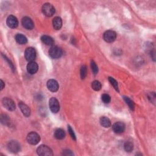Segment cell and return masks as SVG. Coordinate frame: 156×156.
<instances>
[{
  "mask_svg": "<svg viewBox=\"0 0 156 156\" xmlns=\"http://www.w3.org/2000/svg\"><path fill=\"white\" fill-rule=\"evenodd\" d=\"M63 54L62 50L57 46H52L49 50V55L52 58L56 59V58H60Z\"/></svg>",
  "mask_w": 156,
  "mask_h": 156,
  "instance_id": "cell-1",
  "label": "cell"
},
{
  "mask_svg": "<svg viewBox=\"0 0 156 156\" xmlns=\"http://www.w3.org/2000/svg\"><path fill=\"white\" fill-rule=\"evenodd\" d=\"M42 12L46 17H52L55 13V8L50 3H45L42 7Z\"/></svg>",
  "mask_w": 156,
  "mask_h": 156,
  "instance_id": "cell-2",
  "label": "cell"
},
{
  "mask_svg": "<svg viewBox=\"0 0 156 156\" xmlns=\"http://www.w3.org/2000/svg\"><path fill=\"white\" fill-rule=\"evenodd\" d=\"M38 155L42 156L52 155L53 153L52 150L46 145H41L37 149Z\"/></svg>",
  "mask_w": 156,
  "mask_h": 156,
  "instance_id": "cell-3",
  "label": "cell"
},
{
  "mask_svg": "<svg viewBox=\"0 0 156 156\" xmlns=\"http://www.w3.org/2000/svg\"><path fill=\"white\" fill-rule=\"evenodd\" d=\"M40 140V135L36 132H32L29 133L27 136V141L29 143L32 145H36L39 143Z\"/></svg>",
  "mask_w": 156,
  "mask_h": 156,
  "instance_id": "cell-4",
  "label": "cell"
},
{
  "mask_svg": "<svg viewBox=\"0 0 156 156\" xmlns=\"http://www.w3.org/2000/svg\"><path fill=\"white\" fill-rule=\"evenodd\" d=\"M24 57L28 61L32 62L36 57V51L35 49L32 47L26 48L24 52Z\"/></svg>",
  "mask_w": 156,
  "mask_h": 156,
  "instance_id": "cell-5",
  "label": "cell"
},
{
  "mask_svg": "<svg viewBox=\"0 0 156 156\" xmlns=\"http://www.w3.org/2000/svg\"><path fill=\"white\" fill-rule=\"evenodd\" d=\"M49 106L52 113H57L60 109V104L58 101L55 98H51L49 101Z\"/></svg>",
  "mask_w": 156,
  "mask_h": 156,
  "instance_id": "cell-6",
  "label": "cell"
},
{
  "mask_svg": "<svg viewBox=\"0 0 156 156\" xmlns=\"http://www.w3.org/2000/svg\"><path fill=\"white\" fill-rule=\"evenodd\" d=\"M2 103L3 106L8 110L13 111L16 108L13 101L8 98H4L2 100Z\"/></svg>",
  "mask_w": 156,
  "mask_h": 156,
  "instance_id": "cell-7",
  "label": "cell"
},
{
  "mask_svg": "<svg viewBox=\"0 0 156 156\" xmlns=\"http://www.w3.org/2000/svg\"><path fill=\"white\" fill-rule=\"evenodd\" d=\"M103 38L104 39V40L107 42L109 43L113 42L115 40V39L116 38V34L114 31L112 30L107 31L104 34Z\"/></svg>",
  "mask_w": 156,
  "mask_h": 156,
  "instance_id": "cell-8",
  "label": "cell"
},
{
  "mask_svg": "<svg viewBox=\"0 0 156 156\" xmlns=\"http://www.w3.org/2000/svg\"><path fill=\"white\" fill-rule=\"evenodd\" d=\"M7 148L9 151L13 153H18L20 151V145L16 141H9L7 145Z\"/></svg>",
  "mask_w": 156,
  "mask_h": 156,
  "instance_id": "cell-9",
  "label": "cell"
},
{
  "mask_svg": "<svg viewBox=\"0 0 156 156\" xmlns=\"http://www.w3.org/2000/svg\"><path fill=\"white\" fill-rule=\"evenodd\" d=\"M112 129L114 132L117 134H122L125 130V124L122 122H116L112 126Z\"/></svg>",
  "mask_w": 156,
  "mask_h": 156,
  "instance_id": "cell-10",
  "label": "cell"
},
{
  "mask_svg": "<svg viewBox=\"0 0 156 156\" xmlns=\"http://www.w3.org/2000/svg\"><path fill=\"white\" fill-rule=\"evenodd\" d=\"M22 23L23 26L26 28V29H28V30H31V29H32L34 27V24L32 22V20L29 18L28 17H24L22 19Z\"/></svg>",
  "mask_w": 156,
  "mask_h": 156,
  "instance_id": "cell-11",
  "label": "cell"
},
{
  "mask_svg": "<svg viewBox=\"0 0 156 156\" xmlns=\"http://www.w3.org/2000/svg\"><path fill=\"white\" fill-rule=\"evenodd\" d=\"M47 87L48 90L52 92H56L58 90V84L54 79H50L47 82Z\"/></svg>",
  "mask_w": 156,
  "mask_h": 156,
  "instance_id": "cell-12",
  "label": "cell"
},
{
  "mask_svg": "<svg viewBox=\"0 0 156 156\" xmlns=\"http://www.w3.org/2000/svg\"><path fill=\"white\" fill-rule=\"evenodd\" d=\"M7 26L11 28H16L18 26L17 18L13 15H10L7 19Z\"/></svg>",
  "mask_w": 156,
  "mask_h": 156,
  "instance_id": "cell-13",
  "label": "cell"
},
{
  "mask_svg": "<svg viewBox=\"0 0 156 156\" xmlns=\"http://www.w3.org/2000/svg\"><path fill=\"white\" fill-rule=\"evenodd\" d=\"M38 65L37 63L35 62H29V63L27 65V71L29 73H30L31 75L35 74L38 71Z\"/></svg>",
  "mask_w": 156,
  "mask_h": 156,
  "instance_id": "cell-14",
  "label": "cell"
},
{
  "mask_svg": "<svg viewBox=\"0 0 156 156\" xmlns=\"http://www.w3.org/2000/svg\"><path fill=\"white\" fill-rule=\"evenodd\" d=\"M19 107H20V109H21L22 113L23 114V115L26 116V117H28L30 116L31 115V109H29V107L25 104H24L23 102H20L19 103Z\"/></svg>",
  "mask_w": 156,
  "mask_h": 156,
  "instance_id": "cell-15",
  "label": "cell"
},
{
  "mask_svg": "<svg viewBox=\"0 0 156 156\" xmlns=\"http://www.w3.org/2000/svg\"><path fill=\"white\" fill-rule=\"evenodd\" d=\"M52 25L54 28L56 29V30H59L62 26V19L58 17H56L55 18H54L52 20Z\"/></svg>",
  "mask_w": 156,
  "mask_h": 156,
  "instance_id": "cell-16",
  "label": "cell"
},
{
  "mask_svg": "<svg viewBox=\"0 0 156 156\" xmlns=\"http://www.w3.org/2000/svg\"><path fill=\"white\" fill-rule=\"evenodd\" d=\"M15 38L16 42L20 44V45L26 44L27 43V42H28V39L26 37V36H24V35H23V34H17L15 37Z\"/></svg>",
  "mask_w": 156,
  "mask_h": 156,
  "instance_id": "cell-17",
  "label": "cell"
},
{
  "mask_svg": "<svg viewBox=\"0 0 156 156\" xmlns=\"http://www.w3.org/2000/svg\"><path fill=\"white\" fill-rule=\"evenodd\" d=\"M41 40L42 42L45 44L46 45L48 46H51L54 44V40L52 39V38H51V37L48 36H43L41 37Z\"/></svg>",
  "mask_w": 156,
  "mask_h": 156,
  "instance_id": "cell-18",
  "label": "cell"
},
{
  "mask_svg": "<svg viewBox=\"0 0 156 156\" xmlns=\"http://www.w3.org/2000/svg\"><path fill=\"white\" fill-rule=\"evenodd\" d=\"M66 134L62 129H57L54 132V136L58 140H62L65 137Z\"/></svg>",
  "mask_w": 156,
  "mask_h": 156,
  "instance_id": "cell-19",
  "label": "cell"
},
{
  "mask_svg": "<svg viewBox=\"0 0 156 156\" xmlns=\"http://www.w3.org/2000/svg\"><path fill=\"white\" fill-rule=\"evenodd\" d=\"M100 123L101 126L106 128H109V127L111 126V122L110 120L107 118L106 116H102L100 118Z\"/></svg>",
  "mask_w": 156,
  "mask_h": 156,
  "instance_id": "cell-20",
  "label": "cell"
},
{
  "mask_svg": "<svg viewBox=\"0 0 156 156\" xmlns=\"http://www.w3.org/2000/svg\"><path fill=\"white\" fill-rule=\"evenodd\" d=\"M124 149L126 152L130 153L134 149L133 143L132 142H130V141H127V142H126L124 145Z\"/></svg>",
  "mask_w": 156,
  "mask_h": 156,
  "instance_id": "cell-21",
  "label": "cell"
},
{
  "mask_svg": "<svg viewBox=\"0 0 156 156\" xmlns=\"http://www.w3.org/2000/svg\"><path fill=\"white\" fill-rule=\"evenodd\" d=\"M101 84L100 83V82H99L98 81H95L92 82L91 84V87L92 89H93L95 91H99L101 90Z\"/></svg>",
  "mask_w": 156,
  "mask_h": 156,
  "instance_id": "cell-22",
  "label": "cell"
},
{
  "mask_svg": "<svg viewBox=\"0 0 156 156\" xmlns=\"http://www.w3.org/2000/svg\"><path fill=\"white\" fill-rule=\"evenodd\" d=\"M124 100L126 101V104H128V106L129 107V108L132 110H134V108H135V105H134V103L133 102V101H132L131 100H130L128 97H124Z\"/></svg>",
  "mask_w": 156,
  "mask_h": 156,
  "instance_id": "cell-23",
  "label": "cell"
},
{
  "mask_svg": "<svg viewBox=\"0 0 156 156\" xmlns=\"http://www.w3.org/2000/svg\"><path fill=\"white\" fill-rule=\"evenodd\" d=\"M81 77L82 79H85V77L87 76V68L85 65H83L81 68Z\"/></svg>",
  "mask_w": 156,
  "mask_h": 156,
  "instance_id": "cell-24",
  "label": "cell"
},
{
  "mask_svg": "<svg viewBox=\"0 0 156 156\" xmlns=\"http://www.w3.org/2000/svg\"><path fill=\"white\" fill-rule=\"evenodd\" d=\"M109 82H110V84H112V85H113V87H114V89L116 90L119 91V90H118V82H117V81L114 79L113 77H109Z\"/></svg>",
  "mask_w": 156,
  "mask_h": 156,
  "instance_id": "cell-25",
  "label": "cell"
},
{
  "mask_svg": "<svg viewBox=\"0 0 156 156\" xmlns=\"http://www.w3.org/2000/svg\"><path fill=\"white\" fill-rule=\"evenodd\" d=\"M9 121H10L9 118V116L7 115H5V114L1 115V121L2 124H3L4 125H6L9 123Z\"/></svg>",
  "mask_w": 156,
  "mask_h": 156,
  "instance_id": "cell-26",
  "label": "cell"
},
{
  "mask_svg": "<svg viewBox=\"0 0 156 156\" xmlns=\"http://www.w3.org/2000/svg\"><path fill=\"white\" fill-rule=\"evenodd\" d=\"M101 100L102 102L105 104H108L110 102V96L107 94H103L101 96Z\"/></svg>",
  "mask_w": 156,
  "mask_h": 156,
  "instance_id": "cell-27",
  "label": "cell"
},
{
  "mask_svg": "<svg viewBox=\"0 0 156 156\" xmlns=\"http://www.w3.org/2000/svg\"><path fill=\"white\" fill-rule=\"evenodd\" d=\"M91 68L93 73L95 75H96L97 73H98V67L96 63L93 61H91Z\"/></svg>",
  "mask_w": 156,
  "mask_h": 156,
  "instance_id": "cell-28",
  "label": "cell"
},
{
  "mask_svg": "<svg viewBox=\"0 0 156 156\" xmlns=\"http://www.w3.org/2000/svg\"><path fill=\"white\" fill-rule=\"evenodd\" d=\"M68 132H69L70 136H71V138L73 139L76 140V135L74 132V131H73V130L72 129V128H71V126H68Z\"/></svg>",
  "mask_w": 156,
  "mask_h": 156,
  "instance_id": "cell-29",
  "label": "cell"
},
{
  "mask_svg": "<svg viewBox=\"0 0 156 156\" xmlns=\"http://www.w3.org/2000/svg\"><path fill=\"white\" fill-rule=\"evenodd\" d=\"M148 98L150 100V101L152 102V99H153V101L154 102H155V95L154 92L151 93H150V95L148 96Z\"/></svg>",
  "mask_w": 156,
  "mask_h": 156,
  "instance_id": "cell-30",
  "label": "cell"
},
{
  "mask_svg": "<svg viewBox=\"0 0 156 156\" xmlns=\"http://www.w3.org/2000/svg\"><path fill=\"white\" fill-rule=\"evenodd\" d=\"M63 154L65 155H73V153H71V151L70 150H65L63 152Z\"/></svg>",
  "mask_w": 156,
  "mask_h": 156,
  "instance_id": "cell-31",
  "label": "cell"
},
{
  "mask_svg": "<svg viewBox=\"0 0 156 156\" xmlns=\"http://www.w3.org/2000/svg\"><path fill=\"white\" fill-rule=\"evenodd\" d=\"M4 87V82L3 80H1V90H2Z\"/></svg>",
  "mask_w": 156,
  "mask_h": 156,
  "instance_id": "cell-32",
  "label": "cell"
}]
</instances>
